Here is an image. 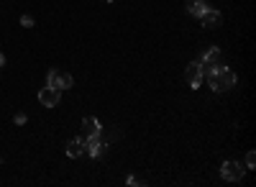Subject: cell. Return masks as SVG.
<instances>
[{
    "instance_id": "obj_1",
    "label": "cell",
    "mask_w": 256,
    "mask_h": 187,
    "mask_svg": "<svg viewBox=\"0 0 256 187\" xmlns=\"http://www.w3.org/2000/svg\"><path fill=\"white\" fill-rule=\"evenodd\" d=\"M205 80L210 85V90L213 92H225V90H231L236 85V74L231 72V67H215L213 72H207L205 74Z\"/></svg>"
},
{
    "instance_id": "obj_2",
    "label": "cell",
    "mask_w": 256,
    "mask_h": 187,
    "mask_svg": "<svg viewBox=\"0 0 256 187\" xmlns=\"http://www.w3.org/2000/svg\"><path fill=\"white\" fill-rule=\"evenodd\" d=\"M215 67H223V52L218 49V46H210V49L205 52V57L200 59V69H203V77L207 72H213Z\"/></svg>"
},
{
    "instance_id": "obj_3",
    "label": "cell",
    "mask_w": 256,
    "mask_h": 187,
    "mask_svg": "<svg viewBox=\"0 0 256 187\" xmlns=\"http://www.w3.org/2000/svg\"><path fill=\"white\" fill-rule=\"evenodd\" d=\"M47 85L54 87V90H69V87H72V74L59 72V69H51V72L47 74Z\"/></svg>"
},
{
    "instance_id": "obj_4",
    "label": "cell",
    "mask_w": 256,
    "mask_h": 187,
    "mask_svg": "<svg viewBox=\"0 0 256 187\" xmlns=\"http://www.w3.org/2000/svg\"><path fill=\"white\" fill-rule=\"evenodd\" d=\"M82 141H85V154H87V157H93V159L102 157L105 141L100 138V133H98V136H87V138H82Z\"/></svg>"
},
{
    "instance_id": "obj_5",
    "label": "cell",
    "mask_w": 256,
    "mask_h": 187,
    "mask_svg": "<svg viewBox=\"0 0 256 187\" xmlns=\"http://www.w3.org/2000/svg\"><path fill=\"white\" fill-rule=\"evenodd\" d=\"M220 175H223V180H228V182H241V177H244V169H241L238 162L228 159V162H223Z\"/></svg>"
},
{
    "instance_id": "obj_6",
    "label": "cell",
    "mask_w": 256,
    "mask_h": 187,
    "mask_svg": "<svg viewBox=\"0 0 256 187\" xmlns=\"http://www.w3.org/2000/svg\"><path fill=\"white\" fill-rule=\"evenodd\" d=\"M59 100H62V90H54V87L47 85V87L39 92V103H41L44 108H56Z\"/></svg>"
},
{
    "instance_id": "obj_7",
    "label": "cell",
    "mask_w": 256,
    "mask_h": 187,
    "mask_svg": "<svg viewBox=\"0 0 256 187\" xmlns=\"http://www.w3.org/2000/svg\"><path fill=\"white\" fill-rule=\"evenodd\" d=\"M185 77H187V85L198 90V87L203 85V80H205V77H203V69H200V62H190Z\"/></svg>"
},
{
    "instance_id": "obj_8",
    "label": "cell",
    "mask_w": 256,
    "mask_h": 187,
    "mask_svg": "<svg viewBox=\"0 0 256 187\" xmlns=\"http://www.w3.org/2000/svg\"><path fill=\"white\" fill-rule=\"evenodd\" d=\"M200 23H203L205 28H215V26H220V10L207 8V10L200 15Z\"/></svg>"
},
{
    "instance_id": "obj_9",
    "label": "cell",
    "mask_w": 256,
    "mask_h": 187,
    "mask_svg": "<svg viewBox=\"0 0 256 187\" xmlns=\"http://www.w3.org/2000/svg\"><path fill=\"white\" fill-rule=\"evenodd\" d=\"M98 133H102L100 121H98V118H85V121H82V136L87 138V136H98Z\"/></svg>"
},
{
    "instance_id": "obj_10",
    "label": "cell",
    "mask_w": 256,
    "mask_h": 187,
    "mask_svg": "<svg viewBox=\"0 0 256 187\" xmlns=\"http://www.w3.org/2000/svg\"><path fill=\"white\" fill-rule=\"evenodd\" d=\"M82 154H85V141L82 138H74V141L67 144V157L69 159H77V157H82Z\"/></svg>"
},
{
    "instance_id": "obj_11",
    "label": "cell",
    "mask_w": 256,
    "mask_h": 187,
    "mask_svg": "<svg viewBox=\"0 0 256 187\" xmlns=\"http://www.w3.org/2000/svg\"><path fill=\"white\" fill-rule=\"evenodd\" d=\"M187 10H190V15L200 18V15L207 10V3H205V0H187Z\"/></svg>"
},
{
    "instance_id": "obj_12",
    "label": "cell",
    "mask_w": 256,
    "mask_h": 187,
    "mask_svg": "<svg viewBox=\"0 0 256 187\" xmlns=\"http://www.w3.org/2000/svg\"><path fill=\"white\" fill-rule=\"evenodd\" d=\"M246 164H249V169L256 167V151H249V154H246Z\"/></svg>"
},
{
    "instance_id": "obj_13",
    "label": "cell",
    "mask_w": 256,
    "mask_h": 187,
    "mask_svg": "<svg viewBox=\"0 0 256 187\" xmlns=\"http://www.w3.org/2000/svg\"><path fill=\"white\" fill-rule=\"evenodd\" d=\"M13 121H16V126H23V123H26V113H16V118H13Z\"/></svg>"
},
{
    "instance_id": "obj_14",
    "label": "cell",
    "mask_w": 256,
    "mask_h": 187,
    "mask_svg": "<svg viewBox=\"0 0 256 187\" xmlns=\"http://www.w3.org/2000/svg\"><path fill=\"white\" fill-rule=\"evenodd\" d=\"M21 23H23L26 28H31V26H34V18H31V15H23V18H21Z\"/></svg>"
},
{
    "instance_id": "obj_15",
    "label": "cell",
    "mask_w": 256,
    "mask_h": 187,
    "mask_svg": "<svg viewBox=\"0 0 256 187\" xmlns=\"http://www.w3.org/2000/svg\"><path fill=\"white\" fill-rule=\"evenodd\" d=\"M128 185H133V187H136V185H144L139 177H128Z\"/></svg>"
},
{
    "instance_id": "obj_16",
    "label": "cell",
    "mask_w": 256,
    "mask_h": 187,
    "mask_svg": "<svg viewBox=\"0 0 256 187\" xmlns=\"http://www.w3.org/2000/svg\"><path fill=\"white\" fill-rule=\"evenodd\" d=\"M5 64V57H3V52H0V67H3Z\"/></svg>"
},
{
    "instance_id": "obj_17",
    "label": "cell",
    "mask_w": 256,
    "mask_h": 187,
    "mask_svg": "<svg viewBox=\"0 0 256 187\" xmlns=\"http://www.w3.org/2000/svg\"><path fill=\"white\" fill-rule=\"evenodd\" d=\"M102 3H113V0H102Z\"/></svg>"
}]
</instances>
